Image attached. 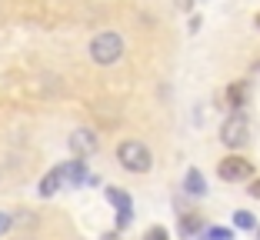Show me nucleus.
Wrapping results in <instances>:
<instances>
[{"instance_id":"1","label":"nucleus","mask_w":260,"mask_h":240,"mask_svg":"<svg viewBox=\"0 0 260 240\" xmlns=\"http://www.w3.org/2000/svg\"><path fill=\"white\" fill-rule=\"evenodd\" d=\"M123 57V37L114 30H104L90 40V60L97 67H114L117 60Z\"/></svg>"},{"instance_id":"2","label":"nucleus","mask_w":260,"mask_h":240,"mask_svg":"<svg viewBox=\"0 0 260 240\" xmlns=\"http://www.w3.org/2000/svg\"><path fill=\"white\" fill-rule=\"evenodd\" d=\"M117 160H120V167L127 174H147L153 167V154L147 144H140V140H123L120 147H117Z\"/></svg>"},{"instance_id":"3","label":"nucleus","mask_w":260,"mask_h":240,"mask_svg":"<svg viewBox=\"0 0 260 240\" xmlns=\"http://www.w3.org/2000/svg\"><path fill=\"white\" fill-rule=\"evenodd\" d=\"M220 144H223V147H230V150L247 147V144H250V120H247L244 114L227 117L223 127H220Z\"/></svg>"},{"instance_id":"4","label":"nucleus","mask_w":260,"mask_h":240,"mask_svg":"<svg viewBox=\"0 0 260 240\" xmlns=\"http://www.w3.org/2000/svg\"><path fill=\"white\" fill-rule=\"evenodd\" d=\"M217 174H220V180H227V184L250 180L253 177V160H247V157H240V154H230L217 163Z\"/></svg>"},{"instance_id":"5","label":"nucleus","mask_w":260,"mask_h":240,"mask_svg":"<svg viewBox=\"0 0 260 240\" xmlns=\"http://www.w3.org/2000/svg\"><path fill=\"white\" fill-rule=\"evenodd\" d=\"M70 154L77 157V160H87V157H93L97 154V147H100V137L90 130V127H77L74 133H70Z\"/></svg>"},{"instance_id":"6","label":"nucleus","mask_w":260,"mask_h":240,"mask_svg":"<svg viewBox=\"0 0 260 240\" xmlns=\"http://www.w3.org/2000/svg\"><path fill=\"white\" fill-rule=\"evenodd\" d=\"M60 177H63V184H70V187L87 184V160H70V163H63V167H60Z\"/></svg>"},{"instance_id":"7","label":"nucleus","mask_w":260,"mask_h":240,"mask_svg":"<svg viewBox=\"0 0 260 240\" xmlns=\"http://www.w3.org/2000/svg\"><path fill=\"white\" fill-rule=\"evenodd\" d=\"M247 97H250V87H247V80H237V84L227 87V100H230V107L237 110V114L247 107Z\"/></svg>"},{"instance_id":"8","label":"nucleus","mask_w":260,"mask_h":240,"mask_svg":"<svg viewBox=\"0 0 260 240\" xmlns=\"http://www.w3.org/2000/svg\"><path fill=\"white\" fill-rule=\"evenodd\" d=\"M107 200L120 207V227H127V224H130V214H134V207H130V197L123 194V190H114V187H110V190H107Z\"/></svg>"},{"instance_id":"9","label":"nucleus","mask_w":260,"mask_h":240,"mask_svg":"<svg viewBox=\"0 0 260 240\" xmlns=\"http://www.w3.org/2000/svg\"><path fill=\"white\" fill-rule=\"evenodd\" d=\"M184 190H187L190 197H204V194H207L204 174H200V170H193V167H190V170H187V177H184Z\"/></svg>"},{"instance_id":"10","label":"nucleus","mask_w":260,"mask_h":240,"mask_svg":"<svg viewBox=\"0 0 260 240\" xmlns=\"http://www.w3.org/2000/svg\"><path fill=\"white\" fill-rule=\"evenodd\" d=\"M63 184V177H60V167H54V170L47 174L44 180H40V197H54L57 194V187Z\"/></svg>"},{"instance_id":"11","label":"nucleus","mask_w":260,"mask_h":240,"mask_svg":"<svg viewBox=\"0 0 260 240\" xmlns=\"http://www.w3.org/2000/svg\"><path fill=\"white\" fill-rule=\"evenodd\" d=\"M234 227H237V230H257V220H253V214L250 210H234Z\"/></svg>"},{"instance_id":"12","label":"nucleus","mask_w":260,"mask_h":240,"mask_svg":"<svg viewBox=\"0 0 260 240\" xmlns=\"http://www.w3.org/2000/svg\"><path fill=\"white\" fill-rule=\"evenodd\" d=\"M200 227H204V220H200V217H184V220H180V233H184V237H193Z\"/></svg>"},{"instance_id":"13","label":"nucleus","mask_w":260,"mask_h":240,"mask_svg":"<svg viewBox=\"0 0 260 240\" xmlns=\"http://www.w3.org/2000/svg\"><path fill=\"white\" fill-rule=\"evenodd\" d=\"M207 240H234L230 227H207Z\"/></svg>"},{"instance_id":"14","label":"nucleus","mask_w":260,"mask_h":240,"mask_svg":"<svg viewBox=\"0 0 260 240\" xmlns=\"http://www.w3.org/2000/svg\"><path fill=\"white\" fill-rule=\"evenodd\" d=\"M14 227V214H7V210H0V237Z\"/></svg>"},{"instance_id":"15","label":"nucleus","mask_w":260,"mask_h":240,"mask_svg":"<svg viewBox=\"0 0 260 240\" xmlns=\"http://www.w3.org/2000/svg\"><path fill=\"white\" fill-rule=\"evenodd\" d=\"M144 240H167V230H164V227H153V230H147Z\"/></svg>"},{"instance_id":"16","label":"nucleus","mask_w":260,"mask_h":240,"mask_svg":"<svg viewBox=\"0 0 260 240\" xmlns=\"http://www.w3.org/2000/svg\"><path fill=\"white\" fill-rule=\"evenodd\" d=\"M247 194H250V197H253V200H260V180H253V184H250V187H247Z\"/></svg>"},{"instance_id":"17","label":"nucleus","mask_w":260,"mask_h":240,"mask_svg":"<svg viewBox=\"0 0 260 240\" xmlns=\"http://www.w3.org/2000/svg\"><path fill=\"white\" fill-rule=\"evenodd\" d=\"M253 27H257V30H260V10H257V17H253Z\"/></svg>"},{"instance_id":"18","label":"nucleus","mask_w":260,"mask_h":240,"mask_svg":"<svg viewBox=\"0 0 260 240\" xmlns=\"http://www.w3.org/2000/svg\"><path fill=\"white\" fill-rule=\"evenodd\" d=\"M253 70H257V74H260V60H257V63H253Z\"/></svg>"},{"instance_id":"19","label":"nucleus","mask_w":260,"mask_h":240,"mask_svg":"<svg viewBox=\"0 0 260 240\" xmlns=\"http://www.w3.org/2000/svg\"><path fill=\"white\" fill-rule=\"evenodd\" d=\"M257 240H260V227H257Z\"/></svg>"}]
</instances>
